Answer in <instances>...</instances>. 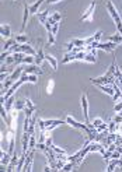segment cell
I'll return each mask as SVG.
<instances>
[{
  "label": "cell",
  "instance_id": "cell-40",
  "mask_svg": "<svg viewBox=\"0 0 122 172\" xmlns=\"http://www.w3.org/2000/svg\"><path fill=\"white\" fill-rule=\"evenodd\" d=\"M105 130H108V125L107 123H103V125H100L98 127H97V132H105Z\"/></svg>",
  "mask_w": 122,
  "mask_h": 172
},
{
  "label": "cell",
  "instance_id": "cell-5",
  "mask_svg": "<svg viewBox=\"0 0 122 172\" xmlns=\"http://www.w3.org/2000/svg\"><path fill=\"white\" fill-rule=\"evenodd\" d=\"M34 155H35V150H30L27 153V158H25V165L22 171L25 172H31L32 171V162H34Z\"/></svg>",
  "mask_w": 122,
  "mask_h": 172
},
{
  "label": "cell",
  "instance_id": "cell-47",
  "mask_svg": "<svg viewBox=\"0 0 122 172\" xmlns=\"http://www.w3.org/2000/svg\"><path fill=\"white\" fill-rule=\"evenodd\" d=\"M45 144H46V146L48 147H52V137H51V136H48V137H46V140H45Z\"/></svg>",
  "mask_w": 122,
  "mask_h": 172
},
{
  "label": "cell",
  "instance_id": "cell-43",
  "mask_svg": "<svg viewBox=\"0 0 122 172\" xmlns=\"http://www.w3.org/2000/svg\"><path fill=\"white\" fill-rule=\"evenodd\" d=\"M101 36H103V31H97L96 34H94V39H96L97 42H100Z\"/></svg>",
  "mask_w": 122,
  "mask_h": 172
},
{
  "label": "cell",
  "instance_id": "cell-30",
  "mask_svg": "<svg viewBox=\"0 0 122 172\" xmlns=\"http://www.w3.org/2000/svg\"><path fill=\"white\" fill-rule=\"evenodd\" d=\"M17 42V41H16V39H11V38H9L7 39V41H6V43H4V46H3V49H4V51H10V48L13 46L14 43Z\"/></svg>",
  "mask_w": 122,
  "mask_h": 172
},
{
  "label": "cell",
  "instance_id": "cell-10",
  "mask_svg": "<svg viewBox=\"0 0 122 172\" xmlns=\"http://www.w3.org/2000/svg\"><path fill=\"white\" fill-rule=\"evenodd\" d=\"M97 87H98V88H100L103 92L111 95V97H114V94H115V90H114V87L109 86V84H98Z\"/></svg>",
  "mask_w": 122,
  "mask_h": 172
},
{
  "label": "cell",
  "instance_id": "cell-24",
  "mask_svg": "<svg viewBox=\"0 0 122 172\" xmlns=\"http://www.w3.org/2000/svg\"><path fill=\"white\" fill-rule=\"evenodd\" d=\"M3 105H4L6 111H7V112H10V111H11V109H13V105H14V97H10V98L7 99V101H6V102L3 103Z\"/></svg>",
  "mask_w": 122,
  "mask_h": 172
},
{
  "label": "cell",
  "instance_id": "cell-33",
  "mask_svg": "<svg viewBox=\"0 0 122 172\" xmlns=\"http://www.w3.org/2000/svg\"><path fill=\"white\" fill-rule=\"evenodd\" d=\"M28 81L35 84V83L38 81V74H28Z\"/></svg>",
  "mask_w": 122,
  "mask_h": 172
},
{
  "label": "cell",
  "instance_id": "cell-39",
  "mask_svg": "<svg viewBox=\"0 0 122 172\" xmlns=\"http://www.w3.org/2000/svg\"><path fill=\"white\" fill-rule=\"evenodd\" d=\"M53 84H55V83H53V80H51V81L48 83V87H46V92H48V94H52V90H53Z\"/></svg>",
  "mask_w": 122,
  "mask_h": 172
},
{
  "label": "cell",
  "instance_id": "cell-1",
  "mask_svg": "<svg viewBox=\"0 0 122 172\" xmlns=\"http://www.w3.org/2000/svg\"><path fill=\"white\" fill-rule=\"evenodd\" d=\"M107 9H108V13H109V16L112 17L114 22L117 24L118 32L122 35V20H121V17H119V14H118L117 9L114 7V4H112V1H111V0H107Z\"/></svg>",
  "mask_w": 122,
  "mask_h": 172
},
{
  "label": "cell",
  "instance_id": "cell-4",
  "mask_svg": "<svg viewBox=\"0 0 122 172\" xmlns=\"http://www.w3.org/2000/svg\"><path fill=\"white\" fill-rule=\"evenodd\" d=\"M82 109H83V115H84V123H91L90 122V116H88V99L87 94L82 95Z\"/></svg>",
  "mask_w": 122,
  "mask_h": 172
},
{
  "label": "cell",
  "instance_id": "cell-20",
  "mask_svg": "<svg viewBox=\"0 0 122 172\" xmlns=\"http://www.w3.org/2000/svg\"><path fill=\"white\" fill-rule=\"evenodd\" d=\"M72 60H76V53H73V52H67L65 55V57L62 59V63L65 65V63H69V62Z\"/></svg>",
  "mask_w": 122,
  "mask_h": 172
},
{
  "label": "cell",
  "instance_id": "cell-15",
  "mask_svg": "<svg viewBox=\"0 0 122 172\" xmlns=\"http://www.w3.org/2000/svg\"><path fill=\"white\" fill-rule=\"evenodd\" d=\"M30 6L27 4V3H24V17H22V30L25 28V25H27V20H28V17H30Z\"/></svg>",
  "mask_w": 122,
  "mask_h": 172
},
{
  "label": "cell",
  "instance_id": "cell-35",
  "mask_svg": "<svg viewBox=\"0 0 122 172\" xmlns=\"http://www.w3.org/2000/svg\"><path fill=\"white\" fill-rule=\"evenodd\" d=\"M34 109H31V108H28V106H25L24 108V113H25V116H28V118H31L32 116V113H34Z\"/></svg>",
  "mask_w": 122,
  "mask_h": 172
},
{
  "label": "cell",
  "instance_id": "cell-7",
  "mask_svg": "<svg viewBox=\"0 0 122 172\" xmlns=\"http://www.w3.org/2000/svg\"><path fill=\"white\" fill-rule=\"evenodd\" d=\"M117 45H118V43L111 42V41H108V42H98V45H97V49H103V51H105V52L112 53L114 49L117 48Z\"/></svg>",
  "mask_w": 122,
  "mask_h": 172
},
{
  "label": "cell",
  "instance_id": "cell-41",
  "mask_svg": "<svg viewBox=\"0 0 122 172\" xmlns=\"http://www.w3.org/2000/svg\"><path fill=\"white\" fill-rule=\"evenodd\" d=\"M103 123H104V121H103V119H100V118H97V119H94V121H93V125L96 126V129L100 125H103Z\"/></svg>",
  "mask_w": 122,
  "mask_h": 172
},
{
  "label": "cell",
  "instance_id": "cell-8",
  "mask_svg": "<svg viewBox=\"0 0 122 172\" xmlns=\"http://www.w3.org/2000/svg\"><path fill=\"white\" fill-rule=\"evenodd\" d=\"M24 73L27 74H38V76H41V74H44V71L41 70V67H39L38 65H27L25 67H24Z\"/></svg>",
  "mask_w": 122,
  "mask_h": 172
},
{
  "label": "cell",
  "instance_id": "cell-45",
  "mask_svg": "<svg viewBox=\"0 0 122 172\" xmlns=\"http://www.w3.org/2000/svg\"><path fill=\"white\" fill-rule=\"evenodd\" d=\"M114 109H115V112H121L122 111V101H121V102H118V103H115Z\"/></svg>",
  "mask_w": 122,
  "mask_h": 172
},
{
  "label": "cell",
  "instance_id": "cell-23",
  "mask_svg": "<svg viewBox=\"0 0 122 172\" xmlns=\"http://www.w3.org/2000/svg\"><path fill=\"white\" fill-rule=\"evenodd\" d=\"M38 20L41 24H45V22L48 21V10H45L42 13H38Z\"/></svg>",
  "mask_w": 122,
  "mask_h": 172
},
{
  "label": "cell",
  "instance_id": "cell-28",
  "mask_svg": "<svg viewBox=\"0 0 122 172\" xmlns=\"http://www.w3.org/2000/svg\"><path fill=\"white\" fill-rule=\"evenodd\" d=\"M84 60L88 62V63H96L97 62V57L94 53H91V52H87V55H86V57H84Z\"/></svg>",
  "mask_w": 122,
  "mask_h": 172
},
{
  "label": "cell",
  "instance_id": "cell-42",
  "mask_svg": "<svg viewBox=\"0 0 122 172\" xmlns=\"http://www.w3.org/2000/svg\"><path fill=\"white\" fill-rule=\"evenodd\" d=\"M65 48H66V52H72V51H73V48H74V43L70 41L69 43H66V45H65Z\"/></svg>",
  "mask_w": 122,
  "mask_h": 172
},
{
  "label": "cell",
  "instance_id": "cell-6",
  "mask_svg": "<svg viewBox=\"0 0 122 172\" xmlns=\"http://www.w3.org/2000/svg\"><path fill=\"white\" fill-rule=\"evenodd\" d=\"M96 4H97L96 1H91V4L88 6V9L86 10V11L83 13V16L80 17V20H82V21H90V20H91L93 14H94V10H96Z\"/></svg>",
  "mask_w": 122,
  "mask_h": 172
},
{
  "label": "cell",
  "instance_id": "cell-19",
  "mask_svg": "<svg viewBox=\"0 0 122 172\" xmlns=\"http://www.w3.org/2000/svg\"><path fill=\"white\" fill-rule=\"evenodd\" d=\"M118 162H119V158H111V161H108V167H107V171H108V172L115 171V168L118 167Z\"/></svg>",
  "mask_w": 122,
  "mask_h": 172
},
{
  "label": "cell",
  "instance_id": "cell-26",
  "mask_svg": "<svg viewBox=\"0 0 122 172\" xmlns=\"http://www.w3.org/2000/svg\"><path fill=\"white\" fill-rule=\"evenodd\" d=\"M37 137H35V134H31L30 137V146H28V151L30 150H35L37 148Z\"/></svg>",
  "mask_w": 122,
  "mask_h": 172
},
{
  "label": "cell",
  "instance_id": "cell-37",
  "mask_svg": "<svg viewBox=\"0 0 122 172\" xmlns=\"http://www.w3.org/2000/svg\"><path fill=\"white\" fill-rule=\"evenodd\" d=\"M25 103H27L25 106L31 108V109H34V111H35V109H37V106H35V105H34V102H32V101H31L30 98H27V99H25Z\"/></svg>",
  "mask_w": 122,
  "mask_h": 172
},
{
  "label": "cell",
  "instance_id": "cell-3",
  "mask_svg": "<svg viewBox=\"0 0 122 172\" xmlns=\"http://www.w3.org/2000/svg\"><path fill=\"white\" fill-rule=\"evenodd\" d=\"M66 123L70 125L72 127H76V129L83 130V132H87V130L90 129V127L87 126V123H80V122H77L76 119H73L72 116H66Z\"/></svg>",
  "mask_w": 122,
  "mask_h": 172
},
{
  "label": "cell",
  "instance_id": "cell-9",
  "mask_svg": "<svg viewBox=\"0 0 122 172\" xmlns=\"http://www.w3.org/2000/svg\"><path fill=\"white\" fill-rule=\"evenodd\" d=\"M18 159H20V157H18L17 154H13V155H11V161H10L9 167L6 168V171H7V172H13L14 169H16V168H17Z\"/></svg>",
  "mask_w": 122,
  "mask_h": 172
},
{
  "label": "cell",
  "instance_id": "cell-14",
  "mask_svg": "<svg viewBox=\"0 0 122 172\" xmlns=\"http://www.w3.org/2000/svg\"><path fill=\"white\" fill-rule=\"evenodd\" d=\"M45 60H46L49 65H51V67H52L53 70L58 69V60L55 59V57H53L52 55H49V53H45Z\"/></svg>",
  "mask_w": 122,
  "mask_h": 172
},
{
  "label": "cell",
  "instance_id": "cell-36",
  "mask_svg": "<svg viewBox=\"0 0 122 172\" xmlns=\"http://www.w3.org/2000/svg\"><path fill=\"white\" fill-rule=\"evenodd\" d=\"M52 148H53V151H55L56 154H66V151L63 150V148H61V147H56V146H53V144H52Z\"/></svg>",
  "mask_w": 122,
  "mask_h": 172
},
{
  "label": "cell",
  "instance_id": "cell-27",
  "mask_svg": "<svg viewBox=\"0 0 122 172\" xmlns=\"http://www.w3.org/2000/svg\"><path fill=\"white\" fill-rule=\"evenodd\" d=\"M35 126H37V118H35V116H31L30 129H28V132H30L31 134H35Z\"/></svg>",
  "mask_w": 122,
  "mask_h": 172
},
{
  "label": "cell",
  "instance_id": "cell-49",
  "mask_svg": "<svg viewBox=\"0 0 122 172\" xmlns=\"http://www.w3.org/2000/svg\"><path fill=\"white\" fill-rule=\"evenodd\" d=\"M121 101H122V95H121Z\"/></svg>",
  "mask_w": 122,
  "mask_h": 172
},
{
  "label": "cell",
  "instance_id": "cell-11",
  "mask_svg": "<svg viewBox=\"0 0 122 172\" xmlns=\"http://www.w3.org/2000/svg\"><path fill=\"white\" fill-rule=\"evenodd\" d=\"M22 71H24V67H17V69H16L13 73H11V76H9V78L11 80V81H14V83L18 81V80H20V77H21Z\"/></svg>",
  "mask_w": 122,
  "mask_h": 172
},
{
  "label": "cell",
  "instance_id": "cell-31",
  "mask_svg": "<svg viewBox=\"0 0 122 172\" xmlns=\"http://www.w3.org/2000/svg\"><path fill=\"white\" fill-rule=\"evenodd\" d=\"M16 41H17L18 43H27V42H28V36L24 35V34H20V35L16 36Z\"/></svg>",
  "mask_w": 122,
  "mask_h": 172
},
{
  "label": "cell",
  "instance_id": "cell-34",
  "mask_svg": "<svg viewBox=\"0 0 122 172\" xmlns=\"http://www.w3.org/2000/svg\"><path fill=\"white\" fill-rule=\"evenodd\" d=\"M53 43H55V35L49 31L48 32V45H53Z\"/></svg>",
  "mask_w": 122,
  "mask_h": 172
},
{
  "label": "cell",
  "instance_id": "cell-18",
  "mask_svg": "<svg viewBox=\"0 0 122 172\" xmlns=\"http://www.w3.org/2000/svg\"><path fill=\"white\" fill-rule=\"evenodd\" d=\"M61 18H62L61 13H53L52 16H49L48 17V22L51 24V25H53V24H56V22L61 21Z\"/></svg>",
  "mask_w": 122,
  "mask_h": 172
},
{
  "label": "cell",
  "instance_id": "cell-21",
  "mask_svg": "<svg viewBox=\"0 0 122 172\" xmlns=\"http://www.w3.org/2000/svg\"><path fill=\"white\" fill-rule=\"evenodd\" d=\"M107 41H111V42H115V43H122V35L118 32V34H114V35H111V36H108L107 38Z\"/></svg>",
  "mask_w": 122,
  "mask_h": 172
},
{
  "label": "cell",
  "instance_id": "cell-16",
  "mask_svg": "<svg viewBox=\"0 0 122 172\" xmlns=\"http://www.w3.org/2000/svg\"><path fill=\"white\" fill-rule=\"evenodd\" d=\"M44 1H46V0H37L34 4H31L30 6V13L31 14H37V13H38V9L41 7V4H42Z\"/></svg>",
  "mask_w": 122,
  "mask_h": 172
},
{
  "label": "cell",
  "instance_id": "cell-17",
  "mask_svg": "<svg viewBox=\"0 0 122 172\" xmlns=\"http://www.w3.org/2000/svg\"><path fill=\"white\" fill-rule=\"evenodd\" d=\"M44 60H45V53H44V51H42V49H39L38 53L35 55V65L41 66Z\"/></svg>",
  "mask_w": 122,
  "mask_h": 172
},
{
  "label": "cell",
  "instance_id": "cell-38",
  "mask_svg": "<svg viewBox=\"0 0 122 172\" xmlns=\"http://www.w3.org/2000/svg\"><path fill=\"white\" fill-rule=\"evenodd\" d=\"M51 32H52V34L55 35V36H56V34L59 32V22L53 24V25H52V31H51Z\"/></svg>",
  "mask_w": 122,
  "mask_h": 172
},
{
  "label": "cell",
  "instance_id": "cell-48",
  "mask_svg": "<svg viewBox=\"0 0 122 172\" xmlns=\"http://www.w3.org/2000/svg\"><path fill=\"white\" fill-rule=\"evenodd\" d=\"M58 1H61V0H46L48 4H53V3H58Z\"/></svg>",
  "mask_w": 122,
  "mask_h": 172
},
{
  "label": "cell",
  "instance_id": "cell-29",
  "mask_svg": "<svg viewBox=\"0 0 122 172\" xmlns=\"http://www.w3.org/2000/svg\"><path fill=\"white\" fill-rule=\"evenodd\" d=\"M115 69H117V65H115V60H114V62H112V65L109 66V69L107 70V73H105V76H108V77H114Z\"/></svg>",
  "mask_w": 122,
  "mask_h": 172
},
{
  "label": "cell",
  "instance_id": "cell-13",
  "mask_svg": "<svg viewBox=\"0 0 122 172\" xmlns=\"http://www.w3.org/2000/svg\"><path fill=\"white\" fill-rule=\"evenodd\" d=\"M11 161V154L10 153H4L1 151V169H4L6 165H9Z\"/></svg>",
  "mask_w": 122,
  "mask_h": 172
},
{
  "label": "cell",
  "instance_id": "cell-44",
  "mask_svg": "<svg viewBox=\"0 0 122 172\" xmlns=\"http://www.w3.org/2000/svg\"><path fill=\"white\" fill-rule=\"evenodd\" d=\"M114 122H115V123H118V125H122V115H121V113L114 118Z\"/></svg>",
  "mask_w": 122,
  "mask_h": 172
},
{
  "label": "cell",
  "instance_id": "cell-32",
  "mask_svg": "<svg viewBox=\"0 0 122 172\" xmlns=\"http://www.w3.org/2000/svg\"><path fill=\"white\" fill-rule=\"evenodd\" d=\"M72 42L74 43V46H86L84 39H72Z\"/></svg>",
  "mask_w": 122,
  "mask_h": 172
},
{
  "label": "cell",
  "instance_id": "cell-22",
  "mask_svg": "<svg viewBox=\"0 0 122 172\" xmlns=\"http://www.w3.org/2000/svg\"><path fill=\"white\" fill-rule=\"evenodd\" d=\"M25 99H18L14 102V109H17V111H24V108H25Z\"/></svg>",
  "mask_w": 122,
  "mask_h": 172
},
{
  "label": "cell",
  "instance_id": "cell-2",
  "mask_svg": "<svg viewBox=\"0 0 122 172\" xmlns=\"http://www.w3.org/2000/svg\"><path fill=\"white\" fill-rule=\"evenodd\" d=\"M90 81L93 83V84H96V86H98V84H114V83H117V78L115 77H108V76H101V77H97V78H90Z\"/></svg>",
  "mask_w": 122,
  "mask_h": 172
},
{
  "label": "cell",
  "instance_id": "cell-25",
  "mask_svg": "<svg viewBox=\"0 0 122 172\" xmlns=\"http://www.w3.org/2000/svg\"><path fill=\"white\" fill-rule=\"evenodd\" d=\"M21 63H24V65H34V63H35V56H32V55H25V57L22 59Z\"/></svg>",
  "mask_w": 122,
  "mask_h": 172
},
{
  "label": "cell",
  "instance_id": "cell-12",
  "mask_svg": "<svg viewBox=\"0 0 122 172\" xmlns=\"http://www.w3.org/2000/svg\"><path fill=\"white\" fill-rule=\"evenodd\" d=\"M0 34H1V36H3V38L9 39L10 36H11V30H10V25H7V24H1V27H0Z\"/></svg>",
  "mask_w": 122,
  "mask_h": 172
},
{
  "label": "cell",
  "instance_id": "cell-46",
  "mask_svg": "<svg viewBox=\"0 0 122 172\" xmlns=\"http://www.w3.org/2000/svg\"><path fill=\"white\" fill-rule=\"evenodd\" d=\"M94 41H96V39H94V35H93V36H90V38H87V39H84V42H86V46H87V45H90V43H93Z\"/></svg>",
  "mask_w": 122,
  "mask_h": 172
}]
</instances>
